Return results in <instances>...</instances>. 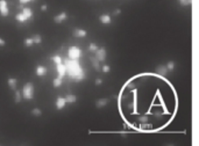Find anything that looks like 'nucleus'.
I'll return each mask as SVG.
<instances>
[{"label":"nucleus","instance_id":"dca6fc26","mask_svg":"<svg viewBox=\"0 0 199 146\" xmlns=\"http://www.w3.org/2000/svg\"><path fill=\"white\" fill-rule=\"evenodd\" d=\"M22 13H23V15L27 18V20H29V19L33 18V11H32L29 7L23 8V9H22Z\"/></svg>","mask_w":199,"mask_h":146},{"label":"nucleus","instance_id":"7c9ffc66","mask_svg":"<svg viewBox=\"0 0 199 146\" xmlns=\"http://www.w3.org/2000/svg\"><path fill=\"white\" fill-rule=\"evenodd\" d=\"M5 45H6V42H5V39L0 37V47H5Z\"/></svg>","mask_w":199,"mask_h":146},{"label":"nucleus","instance_id":"5701e85b","mask_svg":"<svg viewBox=\"0 0 199 146\" xmlns=\"http://www.w3.org/2000/svg\"><path fill=\"white\" fill-rule=\"evenodd\" d=\"M180 6H190L192 4V0H177Z\"/></svg>","mask_w":199,"mask_h":146},{"label":"nucleus","instance_id":"20e7f679","mask_svg":"<svg viewBox=\"0 0 199 146\" xmlns=\"http://www.w3.org/2000/svg\"><path fill=\"white\" fill-rule=\"evenodd\" d=\"M0 14L4 18L8 16V14H9V9H8V5H7L6 0H0Z\"/></svg>","mask_w":199,"mask_h":146},{"label":"nucleus","instance_id":"1a4fd4ad","mask_svg":"<svg viewBox=\"0 0 199 146\" xmlns=\"http://www.w3.org/2000/svg\"><path fill=\"white\" fill-rule=\"evenodd\" d=\"M66 18H68V14L65 12H61L58 15H56L54 18V22L55 23H62V22H64L66 20Z\"/></svg>","mask_w":199,"mask_h":146},{"label":"nucleus","instance_id":"2eb2a0df","mask_svg":"<svg viewBox=\"0 0 199 146\" xmlns=\"http://www.w3.org/2000/svg\"><path fill=\"white\" fill-rule=\"evenodd\" d=\"M65 100H66V103H70V104H74L77 102V96L75 94H68L65 96Z\"/></svg>","mask_w":199,"mask_h":146},{"label":"nucleus","instance_id":"6e6552de","mask_svg":"<svg viewBox=\"0 0 199 146\" xmlns=\"http://www.w3.org/2000/svg\"><path fill=\"white\" fill-rule=\"evenodd\" d=\"M168 72H169V70H168L167 65H159V66L156 67V73H157V75L164 77V75H167V73Z\"/></svg>","mask_w":199,"mask_h":146},{"label":"nucleus","instance_id":"72a5a7b5","mask_svg":"<svg viewBox=\"0 0 199 146\" xmlns=\"http://www.w3.org/2000/svg\"><path fill=\"white\" fill-rule=\"evenodd\" d=\"M120 13H121V11H120V9H115V11H114V15H119Z\"/></svg>","mask_w":199,"mask_h":146},{"label":"nucleus","instance_id":"f03ea898","mask_svg":"<svg viewBox=\"0 0 199 146\" xmlns=\"http://www.w3.org/2000/svg\"><path fill=\"white\" fill-rule=\"evenodd\" d=\"M34 85L32 82H27L23 85V88H22V97L25 100H33L34 99Z\"/></svg>","mask_w":199,"mask_h":146},{"label":"nucleus","instance_id":"b1692460","mask_svg":"<svg viewBox=\"0 0 199 146\" xmlns=\"http://www.w3.org/2000/svg\"><path fill=\"white\" fill-rule=\"evenodd\" d=\"M98 49H99V48L97 47V44H96V43H90V45H89V50H90L91 52H96Z\"/></svg>","mask_w":199,"mask_h":146},{"label":"nucleus","instance_id":"2f4dec72","mask_svg":"<svg viewBox=\"0 0 199 146\" xmlns=\"http://www.w3.org/2000/svg\"><path fill=\"white\" fill-rule=\"evenodd\" d=\"M101 84H102V80H101V79H97V80H96V85H97V86H99Z\"/></svg>","mask_w":199,"mask_h":146},{"label":"nucleus","instance_id":"473e14b6","mask_svg":"<svg viewBox=\"0 0 199 146\" xmlns=\"http://www.w3.org/2000/svg\"><path fill=\"white\" fill-rule=\"evenodd\" d=\"M47 8H48V7H47V5H42V6H41V11H43V12H45V11H47Z\"/></svg>","mask_w":199,"mask_h":146},{"label":"nucleus","instance_id":"a878e982","mask_svg":"<svg viewBox=\"0 0 199 146\" xmlns=\"http://www.w3.org/2000/svg\"><path fill=\"white\" fill-rule=\"evenodd\" d=\"M33 39H34V43H36V44H40V43H42V37H41V35H34L33 36Z\"/></svg>","mask_w":199,"mask_h":146},{"label":"nucleus","instance_id":"f3484780","mask_svg":"<svg viewBox=\"0 0 199 146\" xmlns=\"http://www.w3.org/2000/svg\"><path fill=\"white\" fill-rule=\"evenodd\" d=\"M91 63H92V65H93V67H94L96 71H101V67H100V65H99V60H98L96 57H92V58H91Z\"/></svg>","mask_w":199,"mask_h":146},{"label":"nucleus","instance_id":"9d476101","mask_svg":"<svg viewBox=\"0 0 199 146\" xmlns=\"http://www.w3.org/2000/svg\"><path fill=\"white\" fill-rule=\"evenodd\" d=\"M56 70H57V73H58V77H61V78H64V75L66 74V67H65L64 63L58 64V65H57V67H56Z\"/></svg>","mask_w":199,"mask_h":146},{"label":"nucleus","instance_id":"7ed1b4c3","mask_svg":"<svg viewBox=\"0 0 199 146\" xmlns=\"http://www.w3.org/2000/svg\"><path fill=\"white\" fill-rule=\"evenodd\" d=\"M81 56V50H80L78 47H70L69 50H68V57L70 59H76L78 60Z\"/></svg>","mask_w":199,"mask_h":146},{"label":"nucleus","instance_id":"f257e3e1","mask_svg":"<svg viewBox=\"0 0 199 146\" xmlns=\"http://www.w3.org/2000/svg\"><path fill=\"white\" fill-rule=\"evenodd\" d=\"M65 67H66V73L70 77L71 80L76 81V82H79L81 80L85 79V73L84 70L81 69L79 62L76 60V59H70V58H66L63 60Z\"/></svg>","mask_w":199,"mask_h":146},{"label":"nucleus","instance_id":"a211bd4d","mask_svg":"<svg viewBox=\"0 0 199 146\" xmlns=\"http://www.w3.org/2000/svg\"><path fill=\"white\" fill-rule=\"evenodd\" d=\"M33 44H35V43H34V39H33V37L25 38V41H23V45H25L26 48H30V47H33Z\"/></svg>","mask_w":199,"mask_h":146},{"label":"nucleus","instance_id":"4468645a","mask_svg":"<svg viewBox=\"0 0 199 146\" xmlns=\"http://www.w3.org/2000/svg\"><path fill=\"white\" fill-rule=\"evenodd\" d=\"M35 72H36V75H37V77H43V75H45V73H47V69H45L44 66H42V65H37Z\"/></svg>","mask_w":199,"mask_h":146},{"label":"nucleus","instance_id":"ddd939ff","mask_svg":"<svg viewBox=\"0 0 199 146\" xmlns=\"http://www.w3.org/2000/svg\"><path fill=\"white\" fill-rule=\"evenodd\" d=\"M7 84H8V86L11 87V89L15 91V88H17V85H18V79H17V78H8V80H7Z\"/></svg>","mask_w":199,"mask_h":146},{"label":"nucleus","instance_id":"cd10ccee","mask_svg":"<svg viewBox=\"0 0 199 146\" xmlns=\"http://www.w3.org/2000/svg\"><path fill=\"white\" fill-rule=\"evenodd\" d=\"M167 67L169 71H174L175 70V62H168L167 63Z\"/></svg>","mask_w":199,"mask_h":146},{"label":"nucleus","instance_id":"c756f323","mask_svg":"<svg viewBox=\"0 0 199 146\" xmlns=\"http://www.w3.org/2000/svg\"><path fill=\"white\" fill-rule=\"evenodd\" d=\"M20 1L21 5H23V4H28V2H32V1H34V0H19Z\"/></svg>","mask_w":199,"mask_h":146},{"label":"nucleus","instance_id":"412c9836","mask_svg":"<svg viewBox=\"0 0 199 146\" xmlns=\"http://www.w3.org/2000/svg\"><path fill=\"white\" fill-rule=\"evenodd\" d=\"M62 82H63V78L57 77V78H55V79H54L53 85H54V87H55V88H57V87H60L61 85H62Z\"/></svg>","mask_w":199,"mask_h":146},{"label":"nucleus","instance_id":"4be33fe9","mask_svg":"<svg viewBox=\"0 0 199 146\" xmlns=\"http://www.w3.org/2000/svg\"><path fill=\"white\" fill-rule=\"evenodd\" d=\"M53 60H54V63L56 64V65H58V64H62L63 63V59H62V57L58 55H56V56H54L53 57Z\"/></svg>","mask_w":199,"mask_h":146},{"label":"nucleus","instance_id":"9b49d317","mask_svg":"<svg viewBox=\"0 0 199 146\" xmlns=\"http://www.w3.org/2000/svg\"><path fill=\"white\" fill-rule=\"evenodd\" d=\"M108 102H110V101H108V99H99V100H97V101H96V107H97L98 109H101V108L106 107Z\"/></svg>","mask_w":199,"mask_h":146},{"label":"nucleus","instance_id":"423d86ee","mask_svg":"<svg viewBox=\"0 0 199 146\" xmlns=\"http://www.w3.org/2000/svg\"><path fill=\"white\" fill-rule=\"evenodd\" d=\"M72 35L75 37H77V38H83V37H85L87 35V31L85 30V29H80V28H76L75 30H74V33H72Z\"/></svg>","mask_w":199,"mask_h":146},{"label":"nucleus","instance_id":"f8f14e48","mask_svg":"<svg viewBox=\"0 0 199 146\" xmlns=\"http://www.w3.org/2000/svg\"><path fill=\"white\" fill-rule=\"evenodd\" d=\"M99 21L102 23V24H110L112 22V19L108 14H102L99 16Z\"/></svg>","mask_w":199,"mask_h":146},{"label":"nucleus","instance_id":"c85d7f7f","mask_svg":"<svg viewBox=\"0 0 199 146\" xmlns=\"http://www.w3.org/2000/svg\"><path fill=\"white\" fill-rule=\"evenodd\" d=\"M101 71L104 73H108L111 71V67H110V65H102L101 66Z\"/></svg>","mask_w":199,"mask_h":146},{"label":"nucleus","instance_id":"aec40b11","mask_svg":"<svg viewBox=\"0 0 199 146\" xmlns=\"http://www.w3.org/2000/svg\"><path fill=\"white\" fill-rule=\"evenodd\" d=\"M22 101V93H20L19 91H15V94H14V102L15 103H20Z\"/></svg>","mask_w":199,"mask_h":146},{"label":"nucleus","instance_id":"bb28decb","mask_svg":"<svg viewBox=\"0 0 199 146\" xmlns=\"http://www.w3.org/2000/svg\"><path fill=\"white\" fill-rule=\"evenodd\" d=\"M139 121H140V123H147V122L149 121V117H148L147 115H142V116L139 117Z\"/></svg>","mask_w":199,"mask_h":146},{"label":"nucleus","instance_id":"39448f33","mask_svg":"<svg viewBox=\"0 0 199 146\" xmlns=\"http://www.w3.org/2000/svg\"><path fill=\"white\" fill-rule=\"evenodd\" d=\"M106 56H107V51L105 48H99L97 51H96V58L99 60V62H104L106 59Z\"/></svg>","mask_w":199,"mask_h":146},{"label":"nucleus","instance_id":"0eeeda50","mask_svg":"<svg viewBox=\"0 0 199 146\" xmlns=\"http://www.w3.org/2000/svg\"><path fill=\"white\" fill-rule=\"evenodd\" d=\"M65 104H66V100H65V97H57V100H56V102H55V106H56V108L58 110H62L64 107H65Z\"/></svg>","mask_w":199,"mask_h":146},{"label":"nucleus","instance_id":"6ab92c4d","mask_svg":"<svg viewBox=\"0 0 199 146\" xmlns=\"http://www.w3.org/2000/svg\"><path fill=\"white\" fill-rule=\"evenodd\" d=\"M15 20L18 21V22H20V23H23V22H26L27 21V18L23 15V13L21 12V13H18L17 15H15Z\"/></svg>","mask_w":199,"mask_h":146},{"label":"nucleus","instance_id":"393cba45","mask_svg":"<svg viewBox=\"0 0 199 146\" xmlns=\"http://www.w3.org/2000/svg\"><path fill=\"white\" fill-rule=\"evenodd\" d=\"M32 115L33 116H36V117H39L42 115V110L39 109V108H34V109L32 110Z\"/></svg>","mask_w":199,"mask_h":146}]
</instances>
